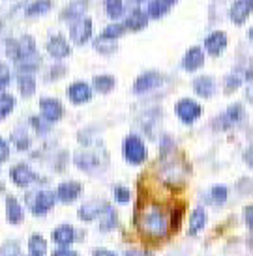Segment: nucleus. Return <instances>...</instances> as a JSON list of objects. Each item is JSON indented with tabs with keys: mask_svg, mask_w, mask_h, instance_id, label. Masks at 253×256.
<instances>
[{
	"mask_svg": "<svg viewBox=\"0 0 253 256\" xmlns=\"http://www.w3.org/2000/svg\"><path fill=\"white\" fill-rule=\"evenodd\" d=\"M137 226L141 234L148 238V240H165L169 232H173L171 228V215L158 204H150L146 206L137 219Z\"/></svg>",
	"mask_w": 253,
	"mask_h": 256,
	"instance_id": "f257e3e1",
	"label": "nucleus"
},
{
	"mask_svg": "<svg viewBox=\"0 0 253 256\" xmlns=\"http://www.w3.org/2000/svg\"><path fill=\"white\" fill-rule=\"evenodd\" d=\"M174 152L169 154V156H163V170H161V178L167 185L171 187H180L186 182V176H188V166L184 163H176L173 159Z\"/></svg>",
	"mask_w": 253,
	"mask_h": 256,
	"instance_id": "f03ea898",
	"label": "nucleus"
},
{
	"mask_svg": "<svg viewBox=\"0 0 253 256\" xmlns=\"http://www.w3.org/2000/svg\"><path fill=\"white\" fill-rule=\"evenodd\" d=\"M122 152H124V159L130 164H135V166H137V164H143L146 161V157H148L145 142H143V138L137 135L126 136Z\"/></svg>",
	"mask_w": 253,
	"mask_h": 256,
	"instance_id": "7ed1b4c3",
	"label": "nucleus"
},
{
	"mask_svg": "<svg viewBox=\"0 0 253 256\" xmlns=\"http://www.w3.org/2000/svg\"><path fill=\"white\" fill-rule=\"evenodd\" d=\"M174 112L178 116V120L186 126L195 124L202 114V107L197 103L195 100H189V98H182L176 105H174Z\"/></svg>",
	"mask_w": 253,
	"mask_h": 256,
	"instance_id": "20e7f679",
	"label": "nucleus"
},
{
	"mask_svg": "<svg viewBox=\"0 0 253 256\" xmlns=\"http://www.w3.org/2000/svg\"><path fill=\"white\" fill-rule=\"evenodd\" d=\"M75 164L79 166L81 170L85 172H94L98 170V168H101L103 164H105V161H107V157H105V154L103 152H79L77 156H75Z\"/></svg>",
	"mask_w": 253,
	"mask_h": 256,
	"instance_id": "39448f33",
	"label": "nucleus"
},
{
	"mask_svg": "<svg viewBox=\"0 0 253 256\" xmlns=\"http://www.w3.org/2000/svg\"><path fill=\"white\" fill-rule=\"evenodd\" d=\"M244 107L240 105V103H234L231 107L227 108L223 114H219L216 120V129H221V131H227V129L234 128V126H238L240 122L244 120Z\"/></svg>",
	"mask_w": 253,
	"mask_h": 256,
	"instance_id": "423d86ee",
	"label": "nucleus"
},
{
	"mask_svg": "<svg viewBox=\"0 0 253 256\" xmlns=\"http://www.w3.org/2000/svg\"><path fill=\"white\" fill-rule=\"evenodd\" d=\"M163 82V75L158 72H145L143 75H139L135 78V82H133V94H137V96H143L146 92H152V90H156L158 86H161Z\"/></svg>",
	"mask_w": 253,
	"mask_h": 256,
	"instance_id": "0eeeda50",
	"label": "nucleus"
},
{
	"mask_svg": "<svg viewBox=\"0 0 253 256\" xmlns=\"http://www.w3.org/2000/svg\"><path fill=\"white\" fill-rule=\"evenodd\" d=\"M92 28H94V24H92V19H88V17H83L79 21H75L70 26V38H72V42L75 45H85L92 38Z\"/></svg>",
	"mask_w": 253,
	"mask_h": 256,
	"instance_id": "6e6552de",
	"label": "nucleus"
},
{
	"mask_svg": "<svg viewBox=\"0 0 253 256\" xmlns=\"http://www.w3.org/2000/svg\"><path fill=\"white\" fill-rule=\"evenodd\" d=\"M57 192H51V191H40L34 196V200L30 202V210H32V214L38 215V217H42L45 215L47 212L53 210L55 206V202H57Z\"/></svg>",
	"mask_w": 253,
	"mask_h": 256,
	"instance_id": "1a4fd4ad",
	"label": "nucleus"
},
{
	"mask_svg": "<svg viewBox=\"0 0 253 256\" xmlns=\"http://www.w3.org/2000/svg\"><path fill=\"white\" fill-rule=\"evenodd\" d=\"M40 110H42V116H44L49 124H55V122L62 120V116H64L62 103L58 100H55V98H42V100H40Z\"/></svg>",
	"mask_w": 253,
	"mask_h": 256,
	"instance_id": "9d476101",
	"label": "nucleus"
},
{
	"mask_svg": "<svg viewBox=\"0 0 253 256\" xmlns=\"http://www.w3.org/2000/svg\"><path fill=\"white\" fill-rule=\"evenodd\" d=\"M10 178H12V182H14L17 187H29L30 184H34L38 180L36 172L30 168L29 164L25 163H19L15 164L14 168L10 170Z\"/></svg>",
	"mask_w": 253,
	"mask_h": 256,
	"instance_id": "9b49d317",
	"label": "nucleus"
},
{
	"mask_svg": "<svg viewBox=\"0 0 253 256\" xmlns=\"http://www.w3.org/2000/svg\"><path fill=\"white\" fill-rule=\"evenodd\" d=\"M251 14H253V0H234L231 10H229V17H231V21L236 26L244 24Z\"/></svg>",
	"mask_w": 253,
	"mask_h": 256,
	"instance_id": "f8f14e48",
	"label": "nucleus"
},
{
	"mask_svg": "<svg viewBox=\"0 0 253 256\" xmlns=\"http://www.w3.org/2000/svg\"><path fill=\"white\" fill-rule=\"evenodd\" d=\"M68 98H70L73 105H85V103L92 100V88L87 82L77 80V82L70 84V88H68Z\"/></svg>",
	"mask_w": 253,
	"mask_h": 256,
	"instance_id": "ddd939ff",
	"label": "nucleus"
},
{
	"mask_svg": "<svg viewBox=\"0 0 253 256\" xmlns=\"http://www.w3.org/2000/svg\"><path fill=\"white\" fill-rule=\"evenodd\" d=\"M227 47V34L221 30H216L204 38V50L210 56H219Z\"/></svg>",
	"mask_w": 253,
	"mask_h": 256,
	"instance_id": "4468645a",
	"label": "nucleus"
},
{
	"mask_svg": "<svg viewBox=\"0 0 253 256\" xmlns=\"http://www.w3.org/2000/svg\"><path fill=\"white\" fill-rule=\"evenodd\" d=\"M81 192H83V185L79 182H64L57 187V198L62 204H72L79 198Z\"/></svg>",
	"mask_w": 253,
	"mask_h": 256,
	"instance_id": "2eb2a0df",
	"label": "nucleus"
},
{
	"mask_svg": "<svg viewBox=\"0 0 253 256\" xmlns=\"http://www.w3.org/2000/svg\"><path fill=\"white\" fill-rule=\"evenodd\" d=\"M90 0H72L68 6L60 12V21H79L85 17V12L88 10Z\"/></svg>",
	"mask_w": 253,
	"mask_h": 256,
	"instance_id": "dca6fc26",
	"label": "nucleus"
},
{
	"mask_svg": "<svg viewBox=\"0 0 253 256\" xmlns=\"http://www.w3.org/2000/svg\"><path fill=\"white\" fill-rule=\"evenodd\" d=\"M202 66H204V49H201V47H191V49H188V52L182 58V68L186 72L193 73L197 70H201Z\"/></svg>",
	"mask_w": 253,
	"mask_h": 256,
	"instance_id": "f3484780",
	"label": "nucleus"
},
{
	"mask_svg": "<svg viewBox=\"0 0 253 256\" xmlns=\"http://www.w3.org/2000/svg\"><path fill=\"white\" fill-rule=\"evenodd\" d=\"M193 92L199 96V98H204V100H208L212 98L214 94H216V80L214 77H210V75H201V77L193 78Z\"/></svg>",
	"mask_w": 253,
	"mask_h": 256,
	"instance_id": "a211bd4d",
	"label": "nucleus"
},
{
	"mask_svg": "<svg viewBox=\"0 0 253 256\" xmlns=\"http://www.w3.org/2000/svg\"><path fill=\"white\" fill-rule=\"evenodd\" d=\"M47 52H49L53 58L62 60V58L72 54V47H70V43L64 40V36H53L49 42H47Z\"/></svg>",
	"mask_w": 253,
	"mask_h": 256,
	"instance_id": "6ab92c4d",
	"label": "nucleus"
},
{
	"mask_svg": "<svg viewBox=\"0 0 253 256\" xmlns=\"http://www.w3.org/2000/svg\"><path fill=\"white\" fill-rule=\"evenodd\" d=\"M105 202H100V200H92V202H87V204H83V206L79 208V212H77V215H79L81 220H85V222H90V220L94 219H100L101 214H103V210H105Z\"/></svg>",
	"mask_w": 253,
	"mask_h": 256,
	"instance_id": "aec40b11",
	"label": "nucleus"
},
{
	"mask_svg": "<svg viewBox=\"0 0 253 256\" xmlns=\"http://www.w3.org/2000/svg\"><path fill=\"white\" fill-rule=\"evenodd\" d=\"M6 219L10 224H21L25 219V210L15 196H6Z\"/></svg>",
	"mask_w": 253,
	"mask_h": 256,
	"instance_id": "412c9836",
	"label": "nucleus"
},
{
	"mask_svg": "<svg viewBox=\"0 0 253 256\" xmlns=\"http://www.w3.org/2000/svg\"><path fill=\"white\" fill-rule=\"evenodd\" d=\"M53 242L60 247H68L75 242V228L72 224H60L53 230Z\"/></svg>",
	"mask_w": 253,
	"mask_h": 256,
	"instance_id": "4be33fe9",
	"label": "nucleus"
},
{
	"mask_svg": "<svg viewBox=\"0 0 253 256\" xmlns=\"http://www.w3.org/2000/svg\"><path fill=\"white\" fill-rule=\"evenodd\" d=\"M206 212H204V208H195L191 215H189V236H197L202 232V228L206 226Z\"/></svg>",
	"mask_w": 253,
	"mask_h": 256,
	"instance_id": "5701e85b",
	"label": "nucleus"
},
{
	"mask_svg": "<svg viewBox=\"0 0 253 256\" xmlns=\"http://www.w3.org/2000/svg\"><path fill=\"white\" fill-rule=\"evenodd\" d=\"M126 28L131 30V32H139V30L146 28V24H148V14H145L143 10H133L130 15H128V19H126Z\"/></svg>",
	"mask_w": 253,
	"mask_h": 256,
	"instance_id": "b1692460",
	"label": "nucleus"
},
{
	"mask_svg": "<svg viewBox=\"0 0 253 256\" xmlns=\"http://www.w3.org/2000/svg\"><path fill=\"white\" fill-rule=\"evenodd\" d=\"M229 198V189L225 185H214L208 191V198L206 202L212 204V206H223L225 202Z\"/></svg>",
	"mask_w": 253,
	"mask_h": 256,
	"instance_id": "393cba45",
	"label": "nucleus"
},
{
	"mask_svg": "<svg viewBox=\"0 0 253 256\" xmlns=\"http://www.w3.org/2000/svg\"><path fill=\"white\" fill-rule=\"evenodd\" d=\"M116 224H118L116 212L107 204L105 210H103V214H101V217H100V230H103V232H111V230H115L116 228Z\"/></svg>",
	"mask_w": 253,
	"mask_h": 256,
	"instance_id": "a878e982",
	"label": "nucleus"
},
{
	"mask_svg": "<svg viewBox=\"0 0 253 256\" xmlns=\"http://www.w3.org/2000/svg\"><path fill=\"white\" fill-rule=\"evenodd\" d=\"M29 254L30 256H45L47 254V242L42 234H32L29 240Z\"/></svg>",
	"mask_w": 253,
	"mask_h": 256,
	"instance_id": "bb28decb",
	"label": "nucleus"
},
{
	"mask_svg": "<svg viewBox=\"0 0 253 256\" xmlns=\"http://www.w3.org/2000/svg\"><path fill=\"white\" fill-rule=\"evenodd\" d=\"M17 86H19V92H21L23 98H30L36 92V80L30 73H21L17 78Z\"/></svg>",
	"mask_w": 253,
	"mask_h": 256,
	"instance_id": "cd10ccee",
	"label": "nucleus"
},
{
	"mask_svg": "<svg viewBox=\"0 0 253 256\" xmlns=\"http://www.w3.org/2000/svg\"><path fill=\"white\" fill-rule=\"evenodd\" d=\"M116 80L113 75H98V77H94V80H92V86H94V90L98 94H109L113 88H115Z\"/></svg>",
	"mask_w": 253,
	"mask_h": 256,
	"instance_id": "c85d7f7f",
	"label": "nucleus"
},
{
	"mask_svg": "<svg viewBox=\"0 0 253 256\" xmlns=\"http://www.w3.org/2000/svg\"><path fill=\"white\" fill-rule=\"evenodd\" d=\"M53 8V2L51 0H34L32 4H29L27 8V17H40V15H45Z\"/></svg>",
	"mask_w": 253,
	"mask_h": 256,
	"instance_id": "c756f323",
	"label": "nucleus"
},
{
	"mask_svg": "<svg viewBox=\"0 0 253 256\" xmlns=\"http://www.w3.org/2000/svg\"><path fill=\"white\" fill-rule=\"evenodd\" d=\"M167 12H169V6H167L163 0H150V2H148L146 14H148L150 19H161Z\"/></svg>",
	"mask_w": 253,
	"mask_h": 256,
	"instance_id": "7c9ffc66",
	"label": "nucleus"
},
{
	"mask_svg": "<svg viewBox=\"0 0 253 256\" xmlns=\"http://www.w3.org/2000/svg\"><path fill=\"white\" fill-rule=\"evenodd\" d=\"M126 24L124 22H111L109 26H105L103 28V32H101V36L107 38V40H118V38H122L124 34H126Z\"/></svg>",
	"mask_w": 253,
	"mask_h": 256,
	"instance_id": "2f4dec72",
	"label": "nucleus"
},
{
	"mask_svg": "<svg viewBox=\"0 0 253 256\" xmlns=\"http://www.w3.org/2000/svg\"><path fill=\"white\" fill-rule=\"evenodd\" d=\"M94 49L98 50V52H101V54H113L116 50V42L115 40H107V38H96L94 42Z\"/></svg>",
	"mask_w": 253,
	"mask_h": 256,
	"instance_id": "473e14b6",
	"label": "nucleus"
},
{
	"mask_svg": "<svg viewBox=\"0 0 253 256\" xmlns=\"http://www.w3.org/2000/svg\"><path fill=\"white\" fill-rule=\"evenodd\" d=\"M15 108V98L10 94H0V120H4L6 116L12 114Z\"/></svg>",
	"mask_w": 253,
	"mask_h": 256,
	"instance_id": "72a5a7b5",
	"label": "nucleus"
},
{
	"mask_svg": "<svg viewBox=\"0 0 253 256\" xmlns=\"http://www.w3.org/2000/svg\"><path fill=\"white\" fill-rule=\"evenodd\" d=\"M105 12L111 19H120L124 15V0H105Z\"/></svg>",
	"mask_w": 253,
	"mask_h": 256,
	"instance_id": "f704fd0d",
	"label": "nucleus"
},
{
	"mask_svg": "<svg viewBox=\"0 0 253 256\" xmlns=\"http://www.w3.org/2000/svg\"><path fill=\"white\" fill-rule=\"evenodd\" d=\"M27 0H0V17L14 14L17 8H21Z\"/></svg>",
	"mask_w": 253,
	"mask_h": 256,
	"instance_id": "c9c22d12",
	"label": "nucleus"
},
{
	"mask_svg": "<svg viewBox=\"0 0 253 256\" xmlns=\"http://www.w3.org/2000/svg\"><path fill=\"white\" fill-rule=\"evenodd\" d=\"M6 52L14 62H17L19 56H21V43H19V40H6Z\"/></svg>",
	"mask_w": 253,
	"mask_h": 256,
	"instance_id": "e433bc0d",
	"label": "nucleus"
},
{
	"mask_svg": "<svg viewBox=\"0 0 253 256\" xmlns=\"http://www.w3.org/2000/svg\"><path fill=\"white\" fill-rule=\"evenodd\" d=\"M30 124H32V128L36 129L38 135H45L51 128V124L45 120L44 116H32V118H30Z\"/></svg>",
	"mask_w": 253,
	"mask_h": 256,
	"instance_id": "4c0bfd02",
	"label": "nucleus"
},
{
	"mask_svg": "<svg viewBox=\"0 0 253 256\" xmlns=\"http://www.w3.org/2000/svg\"><path fill=\"white\" fill-rule=\"evenodd\" d=\"M113 194H115V200L118 202V204H128L130 198H131L130 189H128V187H124V185H116Z\"/></svg>",
	"mask_w": 253,
	"mask_h": 256,
	"instance_id": "58836bf2",
	"label": "nucleus"
},
{
	"mask_svg": "<svg viewBox=\"0 0 253 256\" xmlns=\"http://www.w3.org/2000/svg\"><path fill=\"white\" fill-rule=\"evenodd\" d=\"M14 140H15V146H17V150H21V152H25V150L30 148V138L27 135H25L23 131L19 133V135L15 133V135H14Z\"/></svg>",
	"mask_w": 253,
	"mask_h": 256,
	"instance_id": "ea45409f",
	"label": "nucleus"
},
{
	"mask_svg": "<svg viewBox=\"0 0 253 256\" xmlns=\"http://www.w3.org/2000/svg\"><path fill=\"white\" fill-rule=\"evenodd\" d=\"M10 78H12V73H10V68L6 64H0V92L10 84Z\"/></svg>",
	"mask_w": 253,
	"mask_h": 256,
	"instance_id": "a19ab883",
	"label": "nucleus"
},
{
	"mask_svg": "<svg viewBox=\"0 0 253 256\" xmlns=\"http://www.w3.org/2000/svg\"><path fill=\"white\" fill-rule=\"evenodd\" d=\"M0 256H19V245L15 242H8L0 249Z\"/></svg>",
	"mask_w": 253,
	"mask_h": 256,
	"instance_id": "79ce46f5",
	"label": "nucleus"
},
{
	"mask_svg": "<svg viewBox=\"0 0 253 256\" xmlns=\"http://www.w3.org/2000/svg\"><path fill=\"white\" fill-rule=\"evenodd\" d=\"M182 214H184V208L182 206H178L176 210H173V214H171V228H173V230H178V228H180Z\"/></svg>",
	"mask_w": 253,
	"mask_h": 256,
	"instance_id": "37998d69",
	"label": "nucleus"
},
{
	"mask_svg": "<svg viewBox=\"0 0 253 256\" xmlns=\"http://www.w3.org/2000/svg\"><path fill=\"white\" fill-rule=\"evenodd\" d=\"M62 75H66V68L62 64H55L53 68H51L47 78H49V80H57V78H60Z\"/></svg>",
	"mask_w": 253,
	"mask_h": 256,
	"instance_id": "c03bdc74",
	"label": "nucleus"
},
{
	"mask_svg": "<svg viewBox=\"0 0 253 256\" xmlns=\"http://www.w3.org/2000/svg\"><path fill=\"white\" fill-rule=\"evenodd\" d=\"M8 157H10V146L4 138H0V163H4Z\"/></svg>",
	"mask_w": 253,
	"mask_h": 256,
	"instance_id": "a18cd8bd",
	"label": "nucleus"
},
{
	"mask_svg": "<svg viewBox=\"0 0 253 256\" xmlns=\"http://www.w3.org/2000/svg\"><path fill=\"white\" fill-rule=\"evenodd\" d=\"M244 220H246L247 228L253 232V206H247L246 210H244Z\"/></svg>",
	"mask_w": 253,
	"mask_h": 256,
	"instance_id": "49530a36",
	"label": "nucleus"
},
{
	"mask_svg": "<svg viewBox=\"0 0 253 256\" xmlns=\"http://www.w3.org/2000/svg\"><path fill=\"white\" fill-rule=\"evenodd\" d=\"M244 161L249 168H253V144L251 146H247V150L244 152Z\"/></svg>",
	"mask_w": 253,
	"mask_h": 256,
	"instance_id": "de8ad7c7",
	"label": "nucleus"
},
{
	"mask_svg": "<svg viewBox=\"0 0 253 256\" xmlns=\"http://www.w3.org/2000/svg\"><path fill=\"white\" fill-rule=\"evenodd\" d=\"M53 256H79L75 250H70V249H66V247H62V249H58L53 252Z\"/></svg>",
	"mask_w": 253,
	"mask_h": 256,
	"instance_id": "09e8293b",
	"label": "nucleus"
},
{
	"mask_svg": "<svg viewBox=\"0 0 253 256\" xmlns=\"http://www.w3.org/2000/svg\"><path fill=\"white\" fill-rule=\"evenodd\" d=\"M124 256H154V254L148 252V250H128Z\"/></svg>",
	"mask_w": 253,
	"mask_h": 256,
	"instance_id": "8fccbe9b",
	"label": "nucleus"
},
{
	"mask_svg": "<svg viewBox=\"0 0 253 256\" xmlns=\"http://www.w3.org/2000/svg\"><path fill=\"white\" fill-rule=\"evenodd\" d=\"M92 256H116V254L107 249H96L94 252H92Z\"/></svg>",
	"mask_w": 253,
	"mask_h": 256,
	"instance_id": "3c124183",
	"label": "nucleus"
},
{
	"mask_svg": "<svg viewBox=\"0 0 253 256\" xmlns=\"http://www.w3.org/2000/svg\"><path fill=\"white\" fill-rule=\"evenodd\" d=\"M167 6H173V4H176V0H163Z\"/></svg>",
	"mask_w": 253,
	"mask_h": 256,
	"instance_id": "603ef678",
	"label": "nucleus"
},
{
	"mask_svg": "<svg viewBox=\"0 0 253 256\" xmlns=\"http://www.w3.org/2000/svg\"><path fill=\"white\" fill-rule=\"evenodd\" d=\"M247 36H249V40H251V42H253V26H251V28H249V32H247Z\"/></svg>",
	"mask_w": 253,
	"mask_h": 256,
	"instance_id": "864d4df0",
	"label": "nucleus"
},
{
	"mask_svg": "<svg viewBox=\"0 0 253 256\" xmlns=\"http://www.w3.org/2000/svg\"><path fill=\"white\" fill-rule=\"evenodd\" d=\"M247 98H249V100H253V88L249 90V94H247Z\"/></svg>",
	"mask_w": 253,
	"mask_h": 256,
	"instance_id": "5fc2aeb1",
	"label": "nucleus"
},
{
	"mask_svg": "<svg viewBox=\"0 0 253 256\" xmlns=\"http://www.w3.org/2000/svg\"><path fill=\"white\" fill-rule=\"evenodd\" d=\"M133 2H145V0H133Z\"/></svg>",
	"mask_w": 253,
	"mask_h": 256,
	"instance_id": "6e6d98bb",
	"label": "nucleus"
}]
</instances>
